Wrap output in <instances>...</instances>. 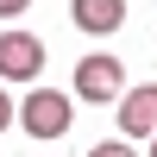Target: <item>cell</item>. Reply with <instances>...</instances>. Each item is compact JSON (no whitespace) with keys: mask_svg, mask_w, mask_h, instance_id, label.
Masks as SVG:
<instances>
[{"mask_svg":"<svg viewBox=\"0 0 157 157\" xmlns=\"http://www.w3.org/2000/svg\"><path fill=\"white\" fill-rule=\"evenodd\" d=\"M13 120H19V107H13V101H6V82H0V132H6Z\"/></svg>","mask_w":157,"mask_h":157,"instance_id":"52a82bcc","label":"cell"},{"mask_svg":"<svg viewBox=\"0 0 157 157\" xmlns=\"http://www.w3.org/2000/svg\"><path fill=\"white\" fill-rule=\"evenodd\" d=\"M120 132L126 138H157V82H138L120 94Z\"/></svg>","mask_w":157,"mask_h":157,"instance_id":"277c9868","label":"cell"},{"mask_svg":"<svg viewBox=\"0 0 157 157\" xmlns=\"http://www.w3.org/2000/svg\"><path fill=\"white\" fill-rule=\"evenodd\" d=\"M25 6H32V0H0V19H19Z\"/></svg>","mask_w":157,"mask_h":157,"instance_id":"ba28073f","label":"cell"},{"mask_svg":"<svg viewBox=\"0 0 157 157\" xmlns=\"http://www.w3.org/2000/svg\"><path fill=\"white\" fill-rule=\"evenodd\" d=\"M69 120H75V101L57 94V88H32V94L19 101L25 138H63V132H69Z\"/></svg>","mask_w":157,"mask_h":157,"instance_id":"6da1fadb","label":"cell"},{"mask_svg":"<svg viewBox=\"0 0 157 157\" xmlns=\"http://www.w3.org/2000/svg\"><path fill=\"white\" fill-rule=\"evenodd\" d=\"M88 157H138V151H132V138H113V145H94Z\"/></svg>","mask_w":157,"mask_h":157,"instance_id":"8992f818","label":"cell"},{"mask_svg":"<svg viewBox=\"0 0 157 157\" xmlns=\"http://www.w3.org/2000/svg\"><path fill=\"white\" fill-rule=\"evenodd\" d=\"M120 88H126V69H120V57H82L75 63V94L82 101H120Z\"/></svg>","mask_w":157,"mask_h":157,"instance_id":"3957f363","label":"cell"},{"mask_svg":"<svg viewBox=\"0 0 157 157\" xmlns=\"http://www.w3.org/2000/svg\"><path fill=\"white\" fill-rule=\"evenodd\" d=\"M151 157H157V138H151Z\"/></svg>","mask_w":157,"mask_h":157,"instance_id":"9c48e42d","label":"cell"},{"mask_svg":"<svg viewBox=\"0 0 157 157\" xmlns=\"http://www.w3.org/2000/svg\"><path fill=\"white\" fill-rule=\"evenodd\" d=\"M69 19H75V32L107 38V32L126 25V0H69Z\"/></svg>","mask_w":157,"mask_h":157,"instance_id":"5b68a950","label":"cell"},{"mask_svg":"<svg viewBox=\"0 0 157 157\" xmlns=\"http://www.w3.org/2000/svg\"><path fill=\"white\" fill-rule=\"evenodd\" d=\"M44 38L38 32H0V82H38Z\"/></svg>","mask_w":157,"mask_h":157,"instance_id":"7a4b0ae2","label":"cell"}]
</instances>
